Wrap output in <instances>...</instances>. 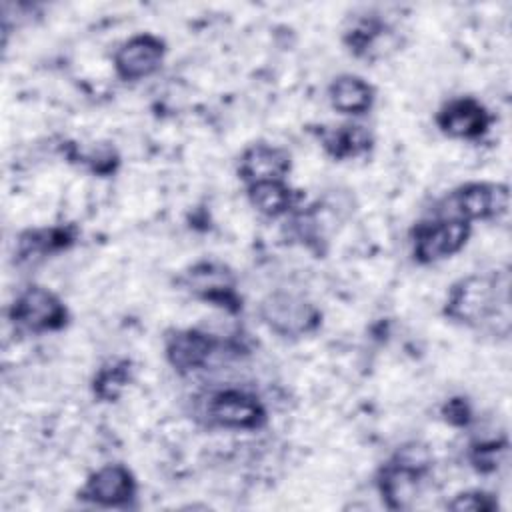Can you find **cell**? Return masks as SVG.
<instances>
[{
	"label": "cell",
	"mask_w": 512,
	"mask_h": 512,
	"mask_svg": "<svg viewBox=\"0 0 512 512\" xmlns=\"http://www.w3.org/2000/svg\"><path fill=\"white\" fill-rule=\"evenodd\" d=\"M86 162L90 164V168L98 174H108L114 170L116 162H118V156L114 152V148L110 146H94L88 156H86Z\"/></svg>",
	"instance_id": "22"
},
{
	"label": "cell",
	"mask_w": 512,
	"mask_h": 512,
	"mask_svg": "<svg viewBox=\"0 0 512 512\" xmlns=\"http://www.w3.org/2000/svg\"><path fill=\"white\" fill-rule=\"evenodd\" d=\"M10 320L26 332H52L68 322L64 302L44 286H30L16 296L10 306Z\"/></svg>",
	"instance_id": "5"
},
{
	"label": "cell",
	"mask_w": 512,
	"mask_h": 512,
	"mask_svg": "<svg viewBox=\"0 0 512 512\" xmlns=\"http://www.w3.org/2000/svg\"><path fill=\"white\" fill-rule=\"evenodd\" d=\"M450 510H472V512H492L498 508V502L482 492V490H470L454 496V500L448 504Z\"/></svg>",
	"instance_id": "21"
},
{
	"label": "cell",
	"mask_w": 512,
	"mask_h": 512,
	"mask_svg": "<svg viewBox=\"0 0 512 512\" xmlns=\"http://www.w3.org/2000/svg\"><path fill=\"white\" fill-rule=\"evenodd\" d=\"M330 104L342 114H364L372 108L374 88L354 74H342L334 78L328 88Z\"/></svg>",
	"instance_id": "15"
},
{
	"label": "cell",
	"mask_w": 512,
	"mask_h": 512,
	"mask_svg": "<svg viewBox=\"0 0 512 512\" xmlns=\"http://www.w3.org/2000/svg\"><path fill=\"white\" fill-rule=\"evenodd\" d=\"M506 456V442H480L472 448L470 460L478 472H494Z\"/></svg>",
	"instance_id": "20"
},
{
	"label": "cell",
	"mask_w": 512,
	"mask_h": 512,
	"mask_svg": "<svg viewBox=\"0 0 512 512\" xmlns=\"http://www.w3.org/2000/svg\"><path fill=\"white\" fill-rule=\"evenodd\" d=\"M166 46L154 34L128 38L114 54V68L122 80H142L154 74L164 60Z\"/></svg>",
	"instance_id": "9"
},
{
	"label": "cell",
	"mask_w": 512,
	"mask_h": 512,
	"mask_svg": "<svg viewBox=\"0 0 512 512\" xmlns=\"http://www.w3.org/2000/svg\"><path fill=\"white\" fill-rule=\"evenodd\" d=\"M438 128L452 138H480L490 126L488 110L474 98H456L444 104L436 116Z\"/></svg>",
	"instance_id": "11"
},
{
	"label": "cell",
	"mask_w": 512,
	"mask_h": 512,
	"mask_svg": "<svg viewBox=\"0 0 512 512\" xmlns=\"http://www.w3.org/2000/svg\"><path fill=\"white\" fill-rule=\"evenodd\" d=\"M182 284L196 298L226 308L228 312H238L242 308V298L236 292V278L232 270L220 262H196L184 272Z\"/></svg>",
	"instance_id": "7"
},
{
	"label": "cell",
	"mask_w": 512,
	"mask_h": 512,
	"mask_svg": "<svg viewBox=\"0 0 512 512\" xmlns=\"http://www.w3.org/2000/svg\"><path fill=\"white\" fill-rule=\"evenodd\" d=\"M432 466L430 450L424 444L410 442L382 466L378 474V490L382 500L392 510L408 508L420 488V480Z\"/></svg>",
	"instance_id": "2"
},
{
	"label": "cell",
	"mask_w": 512,
	"mask_h": 512,
	"mask_svg": "<svg viewBox=\"0 0 512 512\" xmlns=\"http://www.w3.org/2000/svg\"><path fill=\"white\" fill-rule=\"evenodd\" d=\"M258 314L272 332L286 338H298V336L310 334L322 322V314L316 308V304H312L300 294L286 292V290L270 292L260 302Z\"/></svg>",
	"instance_id": "3"
},
{
	"label": "cell",
	"mask_w": 512,
	"mask_h": 512,
	"mask_svg": "<svg viewBox=\"0 0 512 512\" xmlns=\"http://www.w3.org/2000/svg\"><path fill=\"white\" fill-rule=\"evenodd\" d=\"M216 348L212 334L196 328L176 330L166 338V358L178 372H192L202 368Z\"/></svg>",
	"instance_id": "13"
},
{
	"label": "cell",
	"mask_w": 512,
	"mask_h": 512,
	"mask_svg": "<svg viewBox=\"0 0 512 512\" xmlns=\"http://www.w3.org/2000/svg\"><path fill=\"white\" fill-rule=\"evenodd\" d=\"M290 154L288 150L274 144H252L248 146L238 164V174L246 184L264 182V180H284L290 172Z\"/></svg>",
	"instance_id": "12"
},
{
	"label": "cell",
	"mask_w": 512,
	"mask_h": 512,
	"mask_svg": "<svg viewBox=\"0 0 512 512\" xmlns=\"http://www.w3.org/2000/svg\"><path fill=\"white\" fill-rule=\"evenodd\" d=\"M444 416H446L448 422L464 426L470 420V408H468V404L462 398H452L444 406Z\"/></svg>",
	"instance_id": "23"
},
{
	"label": "cell",
	"mask_w": 512,
	"mask_h": 512,
	"mask_svg": "<svg viewBox=\"0 0 512 512\" xmlns=\"http://www.w3.org/2000/svg\"><path fill=\"white\" fill-rule=\"evenodd\" d=\"M76 240L74 226H56V228H38L26 230L18 238V258L20 260H38L58 250L72 246Z\"/></svg>",
	"instance_id": "14"
},
{
	"label": "cell",
	"mask_w": 512,
	"mask_h": 512,
	"mask_svg": "<svg viewBox=\"0 0 512 512\" xmlns=\"http://www.w3.org/2000/svg\"><path fill=\"white\" fill-rule=\"evenodd\" d=\"M128 380H130V362L128 360L110 362L98 370L94 378V394L100 400L112 402L122 394Z\"/></svg>",
	"instance_id": "19"
},
{
	"label": "cell",
	"mask_w": 512,
	"mask_h": 512,
	"mask_svg": "<svg viewBox=\"0 0 512 512\" xmlns=\"http://www.w3.org/2000/svg\"><path fill=\"white\" fill-rule=\"evenodd\" d=\"M206 414L212 424L232 430H256L268 418L262 402L242 390H220L212 394Z\"/></svg>",
	"instance_id": "8"
},
{
	"label": "cell",
	"mask_w": 512,
	"mask_h": 512,
	"mask_svg": "<svg viewBox=\"0 0 512 512\" xmlns=\"http://www.w3.org/2000/svg\"><path fill=\"white\" fill-rule=\"evenodd\" d=\"M508 272L470 274L448 290L444 314L466 326H484L500 320L508 328Z\"/></svg>",
	"instance_id": "1"
},
{
	"label": "cell",
	"mask_w": 512,
	"mask_h": 512,
	"mask_svg": "<svg viewBox=\"0 0 512 512\" xmlns=\"http://www.w3.org/2000/svg\"><path fill=\"white\" fill-rule=\"evenodd\" d=\"M322 146L336 160L360 156L370 150L372 134L358 124H344L322 132Z\"/></svg>",
	"instance_id": "17"
},
{
	"label": "cell",
	"mask_w": 512,
	"mask_h": 512,
	"mask_svg": "<svg viewBox=\"0 0 512 512\" xmlns=\"http://www.w3.org/2000/svg\"><path fill=\"white\" fill-rule=\"evenodd\" d=\"M508 210V188L492 182H470L456 188L440 204L438 216L472 220L500 218Z\"/></svg>",
	"instance_id": "4"
},
{
	"label": "cell",
	"mask_w": 512,
	"mask_h": 512,
	"mask_svg": "<svg viewBox=\"0 0 512 512\" xmlns=\"http://www.w3.org/2000/svg\"><path fill=\"white\" fill-rule=\"evenodd\" d=\"M250 204L264 216H282L294 204V192L284 180H264L248 184Z\"/></svg>",
	"instance_id": "18"
},
{
	"label": "cell",
	"mask_w": 512,
	"mask_h": 512,
	"mask_svg": "<svg viewBox=\"0 0 512 512\" xmlns=\"http://www.w3.org/2000/svg\"><path fill=\"white\" fill-rule=\"evenodd\" d=\"M470 236V222L460 218L436 216L432 220L418 222L412 232L414 258L422 264L438 262L456 254Z\"/></svg>",
	"instance_id": "6"
},
{
	"label": "cell",
	"mask_w": 512,
	"mask_h": 512,
	"mask_svg": "<svg viewBox=\"0 0 512 512\" xmlns=\"http://www.w3.org/2000/svg\"><path fill=\"white\" fill-rule=\"evenodd\" d=\"M78 496L100 506H128L136 496V482L126 466L108 464L90 474Z\"/></svg>",
	"instance_id": "10"
},
{
	"label": "cell",
	"mask_w": 512,
	"mask_h": 512,
	"mask_svg": "<svg viewBox=\"0 0 512 512\" xmlns=\"http://www.w3.org/2000/svg\"><path fill=\"white\" fill-rule=\"evenodd\" d=\"M344 40L356 56L376 58L384 54L386 46H390V30L376 18H362L346 32Z\"/></svg>",
	"instance_id": "16"
}]
</instances>
